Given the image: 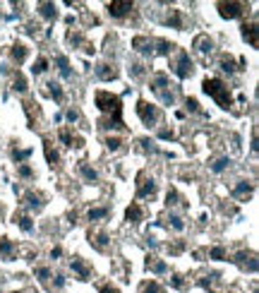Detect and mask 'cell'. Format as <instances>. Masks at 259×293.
Here are the masks:
<instances>
[{
  "label": "cell",
  "instance_id": "obj_4",
  "mask_svg": "<svg viewBox=\"0 0 259 293\" xmlns=\"http://www.w3.org/2000/svg\"><path fill=\"white\" fill-rule=\"evenodd\" d=\"M137 116L142 118V123L147 128H156L161 123V111H159V106H151L149 101H144V99L137 101Z\"/></svg>",
  "mask_w": 259,
  "mask_h": 293
},
{
  "label": "cell",
  "instance_id": "obj_7",
  "mask_svg": "<svg viewBox=\"0 0 259 293\" xmlns=\"http://www.w3.org/2000/svg\"><path fill=\"white\" fill-rule=\"evenodd\" d=\"M233 262H235L237 267H242V269H247V271H257L259 267V262H257V255L254 252H247V250H242V252H235L233 255Z\"/></svg>",
  "mask_w": 259,
  "mask_h": 293
},
{
  "label": "cell",
  "instance_id": "obj_26",
  "mask_svg": "<svg viewBox=\"0 0 259 293\" xmlns=\"http://www.w3.org/2000/svg\"><path fill=\"white\" fill-rule=\"evenodd\" d=\"M60 142L65 147H82V137H72L70 130H60Z\"/></svg>",
  "mask_w": 259,
  "mask_h": 293
},
{
  "label": "cell",
  "instance_id": "obj_1",
  "mask_svg": "<svg viewBox=\"0 0 259 293\" xmlns=\"http://www.w3.org/2000/svg\"><path fill=\"white\" fill-rule=\"evenodd\" d=\"M96 106L98 111L106 116V118L98 123V128L103 130H122L125 123H122V101L120 96L110 94V91H96Z\"/></svg>",
  "mask_w": 259,
  "mask_h": 293
},
{
  "label": "cell",
  "instance_id": "obj_30",
  "mask_svg": "<svg viewBox=\"0 0 259 293\" xmlns=\"http://www.w3.org/2000/svg\"><path fill=\"white\" fill-rule=\"evenodd\" d=\"M43 149H46V159H48V163L51 166H58V161H60V156H58V152H53V147H51V142L43 140Z\"/></svg>",
  "mask_w": 259,
  "mask_h": 293
},
{
  "label": "cell",
  "instance_id": "obj_23",
  "mask_svg": "<svg viewBox=\"0 0 259 293\" xmlns=\"http://www.w3.org/2000/svg\"><path fill=\"white\" fill-rule=\"evenodd\" d=\"M27 53H29V51H27V46H22V44H15L10 48V58L17 63V65H22V63L27 60Z\"/></svg>",
  "mask_w": 259,
  "mask_h": 293
},
{
  "label": "cell",
  "instance_id": "obj_49",
  "mask_svg": "<svg viewBox=\"0 0 259 293\" xmlns=\"http://www.w3.org/2000/svg\"><path fill=\"white\" fill-rule=\"evenodd\" d=\"M67 120H70V123H77V120H79V113H77L75 109H70L67 111Z\"/></svg>",
  "mask_w": 259,
  "mask_h": 293
},
{
  "label": "cell",
  "instance_id": "obj_46",
  "mask_svg": "<svg viewBox=\"0 0 259 293\" xmlns=\"http://www.w3.org/2000/svg\"><path fill=\"white\" fill-rule=\"evenodd\" d=\"M140 144H142V149H144V152H156V147H151V144H154L151 140H140Z\"/></svg>",
  "mask_w": 259,
  "mask_h": 293
},
{
  "label": "cell",
  "instance_id": "obj_2",
  "mask_svg": "<svg viewBox=\"0 0 259 293\" xmlns=\"http://www.w3.org/2000/svg\"><path fill=\"white\" fill-rule=\"evenodd\" d=\"M149 89L159 99H161L166 106H173V104H175V89H178V87H175V84H171V77L166 75V72H156V75L151 77Z\"/></svg>",
  "mask_w": 259,
  "mask_h": 293
},
{
  "label": "cell",
  "instance_id": "obj_52",
  "mask_svg": "<svg viewBox=\"0 0 259 293\" xmlns=\"http://www.w3.org/2000/svg\"><path fill=\"white\" fill-rule=\"evenodd\" d=\"M15 293H22V291H15Z\"/></svg>",
  "mask_w": 259,
  "mask_h": 293
},
{
  "label": "cell",
  "instance_id": "obj_45",
  "mask_svg": "<svg viewBox=\"0 0 259 293\" xmlns=\"http://www.w3.org/2000/svg\"><path fill=\"white\" fill-rule=\"evenodd\" d=\"M171 283L175 286V288H185V281H183V276H180V274H173V276H171Z\"/></svg>",
  "mask_w": 259,
  "mask_h": 293
},
{
  "label": "cell",
  "instance_id": "obj_41",
  "mask_svg": "<svg viewBox=\"0 0 259 293\" xmlns=\"http://www.w3.org/2000/svg\"><path fill=\"white\" fill-rule=\"evenodd\" d=\"M106 147L110 152H120V147H122V140L120 137H106Z\"/></svg>",
  "mask_w": 259,
  "mask_h": 293
},
{
  "label": "cell",
  "instance_id": "obj_18",
  "mask_svg": "<svg viewBox=\"0 0 259 293\" xmlns=\"http://www.w3.org/2000/svg\"><path fill=\"white\" fill-rule=\"evenodd\" d=\"M0 255H3L5 260H15V257H17V245H15L10 238H0Z\"/></svg>",
  "mask_w": 259,
  "mask_h": 293
},
{
  "label": "cell",
  "instance_id": "obj_43",
  "mask_svg": "<svg viewBox=\"0 0 259 293\" xmlns=\"http://www.w3.org/2000/svg\"><path fill=\"white\" fill-rule=\"evenodd\" d=\"M17 173H20V178H34L32 166H27V163H20V168H17Z\"/></svg>",
  "mask_w": 259,
  "mask_h": 293
},
{
  "label": "cell",
  "instance_id": "obj_17",
  "mask_svg": "<svg viewBox=\"0 0 259 293\" xmlns=\"http://www.w3.org/2000/svg\"><path fill=\"white\" fill-rule=\"evenodd\" d=\"M96 77L103 79V82H110V79L118 77V70H115V65H110V63H101V65L96 67Z\"/></svg>",
  "mask_w": 259,
  "mask_h": 293
},
{
  "label": "cell",
  "instance_id": "obj_28",
  "mask_svg": "<svg viewBox=\"0 0 259 293\" xmlns=\"http://www.w3.org/2000/svg\"><path fill=\"white\" fill-rule=\"evenodd\" d=\"M218 65H221V70H223V72H228V75H233V72H237L235 60H233L230 55H221V58H218Z\"/></svg>",
  "mask_w": 259,
  "mask_h": 293
},
{
  "label": "cell",
  "instance_id": "obj_13",
  "mask_svg": "<svg viewBox=\"0 0 259 293\" xmlns=\"http://www.w3.org/2000/svg\"><path fill=\"white\" fill-rule=\"evenodd\" d=\"M140 185H137V197H154L156 195V183H154V178L151 180H144V173H140Z\"/></svg>",
  "mask_w": 259,
  "mask_h": 293
},
{
  "label": "cell",
  "instance_id": "obj_29",
  "mask_svg": "<svg viewBox=\"0 0 259 293\" xmlns=\"http://www.w3.org/2000/svg\"><path fill=\"white\" fill-rule=\"evenodd\" d=\"M46 87H48V94H51L58 104H63V101H65V91H63V87H60L58 82H48Z\"/></svg>",
  "mask_w": 259,
  "mask_h": 293
},
{
  "label": "cell",
  "instance_id": "obj_16",
  "mask_svg": "<svg viewBox=\"0 0 259 293\" xmlns=\"http://www.w3.org/2000/svg\"><path fill=\"white\" fill-rule=\"evenodd\" d=\"M89 240H91V245L96 250H108V245H110V240H108V233L106 231H96V233H89Z\"/></svg>",
  "mask_w": 259,
  "mask_h": 293
},
{
  "label": "cell",
  "instance_id": "obj_50",
  "mask_svg": "<svg viewBox=\"0 0 259 293\" xmlns=\"http://www.w3.org/2000/svg\"><path fill=\"white\" fill-rule=\"evenodd\" d=\"M159 137H161V140H173L175 135H173V130H161L159 132Z\"/></svg>",
  "mask_w": 259,
  "mask_h": 293
},
{
  "label": "cell",
  "instance_id": "obj_48",
  "mask_svg": "<svg viewBox=\"0 0 259 293\" xmlns=\"http://www.w3.org/2000/svg\"><path fill=\"white\" fill-rule=\"evenodd\" d=\"M178 200H180V197H178V192H175V190H171V192H168V205H178Z\"/></svg>",
  "mask_w": 259,
  "mask_h": 293
},
{
  "label": "cell",
  "instance_id": "obj_11",
  "mask_svg": "<svg viewBox=\"0 0 259 293\" xmlns=\"http://www.w3.org/2000/svg\"><path fill=\"white\" fill-rule=\"evenodd\" d=\"M22 202L29 207L32 212H41L43 207H46V197H43L41 192H34V190H29V192H24Z\"/></svg>",
  "mask_w": 259,
  "mask_h": 293
},
{
  "label": "cell",
  "instance_id": "obj_20",
  "mask_svg": "<svg viewBox=\"0 0 259 293\" xmlns=\"http://www.w3.org/2000/svg\"><path fill=\"white\" fill-rule=\"evenodd\" d=\"M39 15H41L43 20H51L53 22L55 17H58V8H55V3H39Z\"/></svg>",
  "mask_w": 259,
  "mask_h": 293
},
{
  "label": "cell",
  "instance_id": "obj_12",
  "mask_svg": "<svg viewBox=\"0 0 259 293\" xmlns=\"http://www.w3.org/2000/svg\"><path fill=\"white\" fill-rule=\"evenodd\" d=\"M252 192H254V183H249V180H237V185L233 187V197L235 200H249L252 197Z\"/></svg>",
  "mask_w": 259,
  "mask_h": 293
},
{
  "label": "cell",
  "instance_id": "obj_15",
  "mask_svg": "<svg viewBox=\"0 0 259 293\" xmlns=\"http://www.w3.org/2000/svg\"><path fill=\"white\" fill-rule=\"evenodd\" d=\"M242 39L249 41L252 48H259V39H257V22H245L242 24Z\"/></svg>",
  "mask_w": 259,
  "mask_h": 293
},
{
  "label": "cell",
  "instance_id": "obj_33",
  "mask_svg": "<svg viewBox=\"0 0 259 293\" xmlns=\"http://www.w3.org/2000/svg\"><path fill=\"white\" fill-rule=\"evenodd\" d=\"M12 89H15V91H20V94L27 91V79H24L20 72H15V77H12Z\"/></svg>",
  "mask_w": 259,
  "mask_h": 293
},
{
  "label": "cell",
  "instance_id": "obj_35",
  "mask_svg": "<svg viewBox=\"0 0 259 293\" xmlns=\"http://www.w3.org/2000/svg\"><path fill=\"white\" fill-rule=\"evenodd\" d=\"M29 156H32V149H17V147L12 149V159H15L17 163H24Z\"/></svg>",
  "mask_w": 259,
  "mask_h": 293
},
{
  "label": "cell",
  "instance_id": "obj_6",
  "mask_svg": "<svg viewBox=\"0 0 259 293\" xmlns=\"http://www.w3.org/2000/svg\"><path fill=\"white\" fill-rule=\"evenodd\" d=\"M218 15L226 17V20H235V17H242L247 12V3H218Z\"/></svg>",
  "mask_w": 259,
  "mask_h": 293
},
{
  "label": "cell",
  "instance_id": "obj_25",
  "mask_svg": "<svg viewBox=\"0 0 259 293\" xmlns=\"http://www.w3.org/2000/svg\"><path fill=\"white\" fill-rule=\"evenodd\" d=\"M55 65H58V72L65 77V79H72V70H70V60L65 55H58L55 58Z\"/></svg>",
  "mask_w": 259,
  "mask_h": 293
},
{
  "label": "cell",
  "instance_id": "obj_53",
  "mask_svg": "<svg viewBox=\"0 0 259 293\" xmlns=\"http://www.w3.org/2000/svg\"><path fill=\"white\" fill-rule=\"evenodd\" d=\"M0 212H3V209H0Z\"/></svg>",
  "mask_w": 259,
  "mask_h": 293
},
{
  "label": "cell",
  "instance_id": "obj_19",
  "mask_svg": "<svg viewBox=\"0 0 259 293\" xmlns=\"http://www.w3.org/2000/svg\"><path fill=\"white\" fill-rule=\"evenodd\" d=\"M194 48H197L202 55H209L211 51H214V41H211L206 34H202V36H197V39H194Z\"/></svg>",
  "mask_w": 259,
  "mask_h": 293
},
{
  "label": "cell",
  "instance_id": "obj_51",
  "mask_svg": "<svg viewBox=\"0 0 259 293\" xmlns=\"http://www.w3.org/2000/svg\"><path fill=\"white\" fill-rule=\"evenodd\" d=\"M60 255H63V250H60V248H53V250H51V257H53V260H58Z\"/></svg>",
  "mask_w": 259,
  "mask_h": 293
},
{
  "label": "cell",
  "instance_id": "obj_8",
  "mask_svg": "<svg viewBox=\"0 0 259 293\" xmlns=\"http://www.w3.org/2000/svg\"><path fill=\"white\" fill-rule=\"evenodd\" d=\"M132 10H135V5L127 3V0H113V3H108V12H110V17H115V20L127 17Z\"/></svg>",
  "mask_w": 259,
  "mask_h": 293
},
{
  "label": "cell",
  "instance_id": "obj_9",
  "mask_svg": "<svg viewBox=\"0 0 259 293\" xmlns=\"http://www.w3.org/2000/svg\"><path fill=\"white\" fill-rule=\"evenodd\" d=\"M70 269L77 274L79 281H89V279H91V267H89L82 257H72V260H70Z\"/></svg>",
  "mask_w": 259,
  "mask_h": 293
},
{
  "label": "cell",
  "instance_id": "obj_14",
  "mask_svg": "<svg viewBox=\"0 0 259 293\" xmlns=\"http://www.w3.org/2000/svg\"><path fill=\"white\" fill-rule=\"evenodd\" d=\"M132 48L140 51L142 55H151L154 53V39H149V36H137V39L132 41Z\"/></svg>",
  "mask_w": 259,
  "mask_h": 293
},
{
  "label": "cell",
  "instance_id": "obj_10",
  "mask_svg": "<svg viewBox=\"0 0 259 293\" xmlns=\"http://www.w3.org/2000/svg\"><path fill=\"white\" fill-rule=\"evenodd\" d=\"M161 24L166 27H171V29H183L185 27V20H183V12L171 8V10H166V15L161 17Z\"/></svg>",
  "mask_w": 259,
  "mask_h": 293
},
{
  "label": "cell",
  "instance_id": "obj_44",
  "mask_svg": "<svg viewBox=\"0 0 259 293\" xmlns=\"http://www.w3.org/2000/svg\"><path fill=\"white\" fill-rule=\"evenodd\" d=\"M98 293H120V291L113 283H101V286H98Z\"/></svg>",
  "mask_w": 259,
  "mask_h": 293
},
{
  "label": "cell",
  "instance_id": "obj_21",
  "mask_svg": "<svg viewBox=\"0 0 259 293\" xmlns=\"http://www.w3.org/2000/svg\"><path fill=\"white\" fill-rule=\"evenodd\" d=\"M15 224H17L24 233H32V231H34L32 217H29V214H24V212H17V214H15Z\"/></svg>",
  "mask_w": 259,
  "mask_h": 293
},
{
  "label": "cell",
  "instance_id": "obj_37",
  "mask_svg": "<svg viewBox=\"0 0 259 293\" xmlns=\"http://www.w3.org/2000/svg\"><path fill=\"white\" fill-rule=\"evenodd\" d=\"M142 293H166V291L156 281H147V283H142Z\"/></svg>",
  "mask_w": 259,
  "mask_h": 293
},
{
  "label": "cell",
  "instance_id": "obj_40",
  "mask_svg": "<svg viewBox=\"0 0 259 293\" xmlns=\"http://www.w3.org/2000/svg\"><path fill=\"white\" fill-rule=\"evenodd\" d=\"M168 224H171L175 231H183V228H185L183 217H178V214H173V212H171V217H168Z\"/></svg>",
  "mask_w": 259,
  "mask_h": 293
},
{
  "label": "cell",
  "instance_id": "obj_3",
  "mask_svg": "<svg viewBox=\"0 0 259 293\" xmlns=\"http://www.w3.org/2000/svg\"><path fill=\"white\" fill-rule=\"evenodd\" d=\"M202 89H204V94H209V96L214 99L221 109H230V106H233V96H230L228 87L221 82V79H216V77H206L204 82H202Z\"/></svg>",
  "mask_w": 259,
  "mask_h": 293
},
{
  "label": "cell",
  "instance_id": "obj_24",
  "mask_svg": "<svg viewBox=\"0 0 259 293\" xmlns=\"http://www.w3.org/2000/svg\"><path fill=\"white\" fill-rule=\"evenodd\" d=\"M79 173H82V178H84L86 183H96L98 180V173H96V168H91L86 161L79 163Z\"/></svg>",
  "mask_w": 259,
  "mask_h": 293
},
{
  "label": "cell",
  "instance_id": "obj_34",
  "mask_svg": "<svg viewBox=\"0 0 259 293\" xmlns=\"http://www.w3.org/2000/svg\"><path fill=\"white\" fill-rule=\"evenodd\" d=\"M147 267H149V271H154V274H166L168 271V267H166V262H159V260H151L147 262Z\"/></svg>",
  "mask_w": 259,
  "mask_h": 293
},
{
  "label": "cell",
  "instance_id": "obj_22",
  "mask_svg": "<svg viewBox=\"0 0 259 293\" xmlns=\"http://www.w3.org/2000/svg\"><path fill=\"white\" fill-rule=\"evenodd\" d=\"M125 219H127L130 224H140L142 219H144V212H142V207L137 202H132L127 207V212H125Z\"/></svg>",
  "mask_w": 259,
  "mask_h": 293
},
{
  "label": "cell",
  "instance_id": "obj_42",
  "mask_svg": "<svg viewBox=\"0 0 259 293\" xmlns=\"http://www.w3.org/2000/svg\"><path fill=\"white\" fill-rule=\"evenodd\" d=\"M209 257L211 260H226L228 252H226V248H211L209 250Z\"/></svg>",
  "mask_w": 259,
  "mask_h": 293
},
{
  "label": "cell",
  "instance_id": "obj_5",
  "mask_svg": "<svg viewBox=\"0 0 259 293\" xmlns=\"http://www.w3.org/2000/svg\"><path fill=\"white\" fill-rule=\"evenodd\" d=\"M171 70L178 77H180V79H187V77H192L194 63H192V58H190V53H187V51H178V58H175V60L171 63Z\"/></svg>",
  "mask_w": 259,
  "mask_h": 293
},
{
  "label": "cell",
  "instance_id": "obj_38",
  "mask_svg": "<svg viewBox=\"0 0 259 293\" xmlns=\"http://www.w3.org/2000/svg\"><path fill=\"white\" fill-rule=\"evenodd\" d=\"M130 75H132V79H142L144 77V65L142 63H130Z\"/></svg>",
  "mask_w": 259,
  "mask_h": 293
},
{
  "label": "cell",
  "instance_id": "obj_39",
  "mask_svg": "<svg viewBox=\"0 0 259 293\" xmlns=\"http://www.w3.org/2000/svg\"><path fill=\"white\" fill-rule=\"evenodd\" d=\"M185 106H187V111H192V113H199V116H204V111L199 109V104H197V99L187 96V99H185Z\"/></svg>",
  "mask_w": 259,
  "mask_h": 293
},
{
  "label": "cell",
  "instance_id": "obj_31",
  "mask_svg": "<svg viewBox=\"0 0 259 293\" xmlns=\"http://www.w3.org/2000/svg\"><path fill=\"white\" fill-rule=\"evenodd\" d=\"M110 212H108L106 207H96V209H89V214H86V219L89 221H101V219H106Z\"/></svg>",
  "mask_w": 259,
  "mask_h": 293
},
{
  "label": "cell",
  "instance_id": "obj_47",
  "mask_svg": "<svg viewBox=\"0 0 259 293\" xmlns=\"http://www.w3.org/2000/svg\"><path fill=\"white\" fill-rule=\"evenodd\" d=\"M53 283H55V288H63V286H65V276H63V274H55Z\"/></svg>",
  "mask_w": 259,
  "mask_h": 293
},
{
  "label": "cell",
  "instance_id": "obj_32",
  "mask_svg": "<svg viewBox=\"0 0 259 293\" xmlns=\"http://www.w3.org/2000/svg\"><path fill=\"white\" fill-rule=\"evenodd\" d=\"M34 274H36V279H39L41 283H48L51 279H53V271L48 269V267H36V269H34Z\"/></svg>",
  "mask_w": 259,
  "mask_h": 293
},
{
  "label": "cell",
  "instance_id": "obj_27",
  "mask_svg": "<svg viewBox=\"0 0 259 293\" xmlns=\"http://www.w3.org/2000/svg\"><path fill=\"white\" fill-rule=\"evenodd\" d=\"M228 166H230V159H228V156H218V159H214V161L209 163V168H211L214 173H223Z\"/></svg>",
  "mask_w": 259,
  "mask_h": 293
},
{
  "label": "cell",
  "instance_id": "obj_36",
  "mask_svg": "<svg viewBox=\"0 0 259 293\" xmlns=\"http://www.w3.org/2000/svg\"><path fill=\"white\" fill-rule=\"evenodd\" d=\"M46 70H48V60H46L43 55H41V58H36V63H34L32 72H34V75H43Z\"/></svg>",
  "mask_w": 259,
  "mask_h": 293
}]
</instances>
